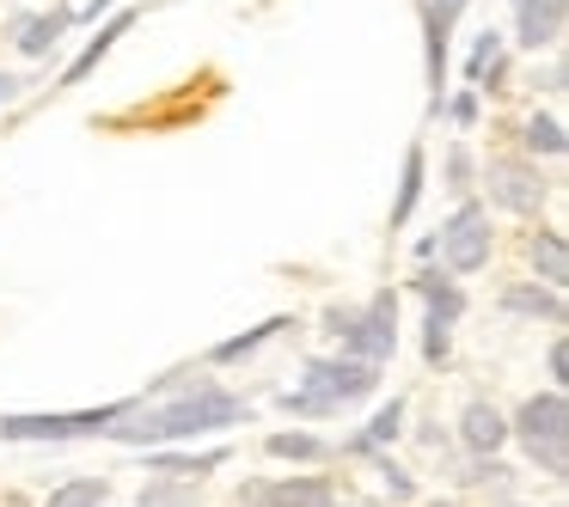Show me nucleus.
Segmentation results:
<instances>
[{
	"label": "nucleus",
	"mask_w": 569,
	"mask_h": 507,
	"mask_svg": "<svg viewBox=\"0 0 569 507\" xmlns=\"http://www.w3.org/2000/svg\"><path fill=\"white\" fill-rule=\"evenodd\" d=\"M227 422H246V397H227L221 385H190L178 404H160V409H117V422L104 434H117V440L129 446H148V440H184V434H202V428H227Z\"/></svg>",
	"instance_id": "nucleus-1"
},
{
	"label": "nucleus",
	"mask_w": 569,
	"mask_h": 507,
	"mask_svg": "<svg viewBox=\"0 0 569 507\" xmlns=\"http://www.w3.org/2000/svg\"><path fill=\"white\" fill-rule=\"evenodd\" d=\"M515 434L527 440L532 465H545L551 477H563V470H569V404H563V392L527 397L520 416H515Z\"/></svg>",
	"instance_id": "nucleus-2"
},
{
	"label": "nucleus",
	"mask_w": 569,
	"mask_h": 507,
	"mask_svg": "<svg viewBox=\"0 0 569 507\" xmlns=\"http://www.w3.org/2000/svg\"><path fill=\"white\" fill-rule=\"evenodd\" d=\"M373 379H380V367H373V361H319V367L307 373V392H288L282 404L319 416V409H337V404H356V397H368Z\"/></svg>",
	"instance_id": "nucleus-3"
},
{
	"label": "nucleus",
	"mask_w": 569,
	"mask_h": 507,
	"mask_svg": "<svg viewBox=\"0 0 569 507\" xmlns=\"http://www.w3.org/2000/svg\"><path fill=\"white\" fill-rule=\"evenodd\" d=\"M343 324V343H349V355L356 361H373L380 367L386 355H392V343H398V306H392V294H380L361 318H337Z\"/></svg>",
	"instance_id": "nucleus-4"
},
{
	"label": "nucleus",
	"mask_w": 569,
	"mask_h": 507,
	"mask_svg": "<svg viewBox=\"0 0 569 507\" xmlns=\"http://www.w3.org/2000/svg\"><path fill=\"white\" fill-rule=\"evenodd\" d=\"M483 184H490V202H496V209H508V214H532L545 202V190H551L532 160H490Z\"/></svg>",
	"instance_id": "nucleus-5"
},
{
	"label": "nucleus",
	"mask_w": 569,
	"mask_h": 507,
	"mask_svg": "<svg viewBox=\"0 0 569 507\" xmlns=\"http://www.w3.org/2000/svg\"><path fill=\"white\" fill-rule=\"evenodd\" d=\"M441 251H447V263H453L459 275L483 270V263H490V214H483L478 202H466V209L441 226Z\"/></svg>",
	"instance_id": "nucleus-6"
},
{
	"label": "nucleus",
	"mask_w": 569,
	"mask_h": 507,
	"mask_svg": "<svg viewBox=\"0 0 569 507\" xmlns=\"http://www.w3.org/2000/svg\"><path fill=\"white\" fill-rule=\"evenodd\" d=\"M117 409H123V404L92 409V416H7V422H0V434H7V440H68V434H104L117 422Z\"/></svg>",
	"instance_id": "nucleus-7"
},
{
	"label": "nucleus",
	"mask_w": 569,
	"mask_h": 507,
	"mask_svg": "<svg viewBox=\"0 0 569 507\" xmlns=\"http://www.w3.org/2000/svg\"><path fill=\"white\" fill-rule=\"evenodd\" d=\"M569 26V0H515V38L520 50H557Z\"/></svg>",
	"instance_id": "nucleus-8"
},
{
	"label": "nucleus",
	"mask_w": 569,
	"mask_h": 507,
	"mask_svg": "<svg viewBox=\"0 0 569 507\" xmlns=\"http://www.w3.org/2000/svg\"><path fill=\"white\" fill-rule=\"evenodd\" d=\"M459 434H466L471 453H496V446L508 440V422H502V409H496V404H466Z\"/></svg>",
	"instance_id": "nucleus-9"
},
{
	"label": "nucleus",
	"mask_w": 569,
	"mask_h": 507,
	"mask_svg": "<svg viewBox=\"0 0 569 507\" xmlns=\"http://www.w3.org/2000/svg\"><path fill=\"white\" fill-rule=\"evenodd\" d=\"M129 26H136V13H117V19H111V26H99V38H92V43H87V50H80V55H74V62H68V74H62V87H80V80H87V74H92V68H99V62H104V55H111V43H117V38H123V31H129Z\"/></svg>",
	"instance_id": "nucleus-10"
},
{
	"label": "nucleus",
	"mask_w": 569,
	"mask_h": 507,
	"mask_svg": "<svg viewBox=\"0 0 569 507\" xmlns=\"http://www.w3.org/2000/svg\"><path fill=\"white\" fill-rule=\"evenodd\" d=\"M74 26V13H62V7H56V13H31V19H19V50L26 55H50L56 43H62V31Z\"/></svg>",
	"instance_id": "nucleus-11"
},
{
	"label": "nucleus",
	"mask_w": 569,
	"mask_h": 507,
	"mask_svg": "<svg viewBox=\"0 0 569 507\" xmlns=\"http://www.w3.org/2000/svg\"><path fill=\"white\" fill-rule=\"evenodd\" d=\"M527 257H532V270H539V282H551V287L569 282V245H563V233H532Z\"/></svg>",
	"instance_id": "nucleus-12"
},
{
	"label": "nucleus",
	"mask_w": 569,
	"mask_h": 507,
	"mask_svg": "<svg viewBox=\"0 0 569 507\" xmlns=\"http://www.w3.org/2000/svg\"><path fill=\"white\" fill-rule=\"evenodd\" d=\"M520 148H527V153H545V160H563V148H569V141H563V123H557V116L551 111H532L527 116V129H520Z\"/></svg>",
	"instance_id": "nucleus-13"
},
{
	"label": "nucleus",
	"mask_w": 569,
	"mask_h": 507,
	"mask_svg": "<svg viewBox=\"0 0 569 507\" xmlns=\"http://www.w3.org/2000/svg\"><path fill=\"white\" fill-rule=\"evenodd\" d=\"M263 507H331V489L319 477L282 483V489H263Z\"/></svg>",
	"instance_id": "nucleus-14"
},
{
	"label": "nucleus",
	"mask_w": 569,
	"mask_h": 507,
	"mask_svg": "<svg viewBox=\"0 0 569 507\" xmlns=\"http://www.w3.org/2000/svg\"><path fill=\"white\" fill-rule=\"evenodd\" d=\"M417 196H422V148H410V153H405V184H398V202H392V226L410 221Z\"/></svg>",
	"instance_id": "nucleus-15"
},
{
	"label": "nucleus",
	"mask_w": 569,
	"mask_h": 507,
	"mask_svg": "<svg viewBox=\"0 0 569 507\" xmlns=\"http://www.w3.org/2000/svg\"><path fill=\"white\" fill-rule=\"evenodd\" d=\"M502 306H508V312H532V318H563L557 294H539V287H508Z\"/></svg>",
	"instance_id": "nucleus-16"
},
{
	"label": "nucleus",
	"mask_w": 569,
	"mask_h": 507,
	"mask_svg": "<svg viewBox=\"0 0 569 507\" xmlns=\"http://www.w3.org/2000/svg\"><path fill=\"white\" fill-rule=\"evenodd\" d=\"M104 495H111V489H104L99 477H80V483H62V489L50 495V507H99Z\"/></svg>",
	"instance_id": "nucleus-17"
},
{
	"label": "nucleus",
	"mask_w": 569,
	"mask_h": 507,
	"mask_svg": "<svg viewBox=\"0 0 569 507\" xmlns=\"http://www.w3.org/2000/svg\"><path fill=\"white\" fill-rule=\"evenodd\" d=\"M417 287L435 300V318H441V324L459 318V287L453 282H441V275H417Z\"/></svg>",
	"instance_id": "nucleus-18"
},
{
	"label": "nucleus",
	"mask_w": 569,
	"mask_h": 507,
	"mask_svg": "<svg viewBox=\"0 0 569 507\" xmlns=\"http://www.w3.org/2000/svg\"><path fill=\"white\" fill-rule=\"evenodd\" d=\"M270 453L276 458H325V440H312V434H270Z\"/></svg>",
	"instance_id": "nucleus-19"
},
{
	"label": "nucleus",
	"mask_w": 569,
	"mask_h": 507,
	"mask_svg": "<svg viewBox=\"0 0 569 507\" xmlns=\"http://www.w3.org/2000/svg\"><path fill=\"white\" fill-rule=\"evenodd\" d=\"M496 62H502V31H483V38H478V50H471V68H466V74H471V87H478V80L490 74Z\"/></svg>",
	"instance_id": "nucleus-20"
},
{
	"label": "nucleus",
	"mask_w": 569,
	"mask_h": 507,
	"mask_svg": "<svg viewBox=\"0 0 569 507\" xmlns=\"http://www.w3.org/2000/svg\"><path fill=\"white\" fill-rule=\"evenodd\" d=\"M282 324H288V318H270V324H258V331L233 336V343H221V348H214V361H239V355H251V348H258L263 336H276V331H282Z\"/></svg>",
	"instance_id": "nucleus-21"
},
{
	"label": "nucleus",
	"mask_w": 569,
	"mask_h": 507,
	"mask_svg": "<svg viewBox=\"0 0 569 507\" xmlns=\"http://www.w3.org/2000/svg\"><path fill=\"white\" fill-rule=\"evenodd\" d=\"M398 422H405V404H398V397H392V404H386L380 416H373V428H368V446L392 440V434H398Z\"/></svg>",
	"instance_id": "nucleus-22"
},
{
	"label": "nucleus",
	"mask_w": 569,
	"mask_h": 507,
	"mask_svg": "<svg viewBox=\"0 0 569 507\" xmlns=\"http://www.w3.org/2000/svg\"><path fill=\"white\" fill-rule=\"evenodd\" d=\"M447 116H453L459 129H471V123H478V92H459V99L447 104Z\"/></svg>",
	"instance_id": "nucleus-23"
},
{
	"label": "nucleus",
	"mask_w": 569,
	"mask_h": 507,
	"mask_svg": "<svg viewBox=\"0 0 569 507\" xmlns=\"http://www.w3.org/2000/svg\"><path fill=\"white\" fill-rule=\"evenodd\" d=\"M447 178H453L459 190L471 184V153H466V148H453V153H447Z\"/></svg>",
	"instance_id": "nucleus-24"
},
{
	"label": "nucleus",
	"mask_w": 569,
	"mask_h": 507,
	"mask_svg": "<svg viewBox=\"0 0 569 507\" xmlns=\"http://www.w3.org/2000/svg\"><path fill=\"white\" fill-rule=\"evenodd\" d=\"M466 7H471V0H429V13L441 19V26H453V19L466 13Z\"/></svg>",
	"instance_id": "nucleus-25"
},
{
	"label": "nucleus",
	"mask_w": 569,
	"mask_h": 507,
	"mask_svg": "<svg viewBox=\"0 0 569 507\" xmlns=\"http://www.w3.org/2000/svg\"><path fill=\"white\" fill-rule=\"evenodd\" d=\"M380 477H386V489H392L398 501H405V495H410V477H405V470H398V465H380Z\"/></svg>",
	"instance_id": "nucleus-26"
},
{
	"label": "nucleus",
	"mask_w": 569,
	"mask_h": 507,
	"mask_svg": "<svg viewBox=\"0 0 569 507\" xmlns=\"http://www.w3.org/2000/svg\"><path fill=\"white\" fill-rule=\"evenodd\" d=\"M111 7H117V0H87V7H80V13H74V19H80V26H87V19H99V13H111Z\"/></svg>",
	"instance_id": "nucleus-27"
},
{
	"label": "nucleus",
	"mask_w": 569,
	"mask_h": 507,
	"mask_svg": "<svg viewBox=\"0 0 569 507\" xmlns=\"http://www.w3.org/2000/svg\"><path fill=\"white\" fill-rule=\"evenodd\" d=\"M19 87H26L19 74H0V104H13V99H19Z\"/></svg>",
	"instance_id": "nucleus-28"
},
{
	"label": "nucleus",
	"mask_w": 569,
	"mask_h": 507,
	"mask_svg": "<svg viewBox=\"0 0 569 507\" xmlns=\"http://www.w3.org/2000/svg\"><path fill=\"white\" fill-rule=\"evenodd\" d=\"M435 507H441V501H435Z\"/></svg>",
	"instance_id": "nucleus-29"
}]
</instances>
